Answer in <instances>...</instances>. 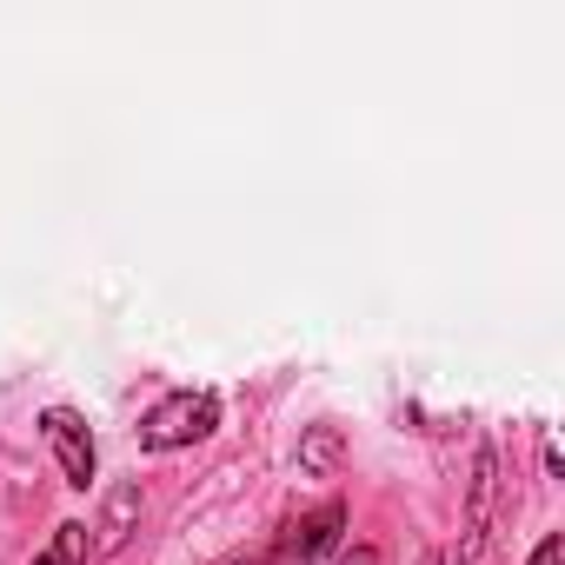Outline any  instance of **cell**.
I'll return each instance as SVG.
<instances>
[{
	"label": "cell",
	"mask_w": 565,
	"mask_h": 565,
	"mask_svg": "<svg viewBox=\"0 0 565 565\" xmlns=\"http://www.w3.org/2000/svg\"><path fill=\"white\" fill-rule=\"evenodd\" d=\"M41 433H47V446H54V459H61L67 486H81V492H87V486H94V466H100L87 419H81L74 406H47V413H41Z\"/></svg>",
	"instance_id": "obj_2"
},
{
	"label": "cell",
	"mask_w": 565,
	"mask_h": 565,
	"mask_svg": "<svg viewBox=\"0 0 565 565\" xmlns=\"http://www.w3.org/2000/svg\"><path fill=\"white\" fill-rule=\"evenodd\" d=\"M340 565H380V552H373V545H353V552H347Z\"/></svg>",
	"instance_id": "obj_9"
},
{
	"label": "cell",
	"mask_w": 565,
	"mask_h": 565,
	"mask_svg": "<svg viewBox=\"0 0 565 565\" xmlns=\"http://www.w3.org/2000/svg\"><path fill=\"white\" fill-rule=\"evenodd\" d=\"M486 505H492V452H479V479H472V519H466V545H459V552H472V545H479V532H486Z\"/></svg>",
	"instance_id": "obj_5"
},
{
	"label": "cell",
	"mask_w": 565,
	"mask_h": 565,
	"mask_svg": "<svg viewBox=\"0 0 565 565\" xmlns=\"http://www.w3.org/2000/svg\"><path fill=\"white\" fill-rule=\"evenodd\" d=\"M532 565H565V532H545L539 552H532Z\"/></svg>",
	"instance_id": "obj_8"
},
{
	"label": "cell",
	"mask_w": 565,
	"mask_h": 565,
	"mask_svg": "<svg viewBox=\"0 0 565 565\" xmlns=\"http://www.w3.org/2000/svg\"><path fill=\"white\" fill-rule=\"evenodd\" d=\"M239 565H253V558H239Z\"/></svg>",
	"instance_id": "obj_10"
},
{
	"label": "cell",
	"mask_w": 565,
	"mask_h": 565,
	"mask_svg": "<svg viewBox=\"0 0 565 565\" xmlns=\"http://www.w3.org/2000/svg\"><path fill=\"white\" fill-rule=\"evenodd\" d=\"M134 512H140V486H120V492L107 499V519H100V545H120Z\"/></svg>",
	"instance_id": "obj_6"
},
{
	"label": "cell",
	"mask_w": 565,
	"mask_h": 565,
	"mask_svg": "<svg viewBox=\"0 0 565 565\" xmlns=\"http://www.w3.org/2000/svg\"><path fill=\"white\" fill-rule=\"evenodd\" d=\"M340 525H347V512H340V505H320L313 519H300V525H294V552H300V558H320V552H333Z\"/></svg>",
	"instance_id": "obj_3"
},
{
	"label": "cell",
	"mask_w": 565,
	"mask_h": 565,
	"mask_svg": "<svg viewBox=\"0 0 565 565\" xmlns=\"http://www.w3.org/2000/svg\"><path fill=\"white\" fill-rule=\"evenodd\" d=\"M300 466L333 472V466H340V433H333V426H313V433H307V446H300Z\"/></svg>",
	"instance_id": "obj_7"
},
{
	"label": "cell",
	"mask_w": 565,
	"mask_h": 565,
	"mask_svg": "<svg viewBox=\"0 0 565 565\" xmlns=\"http://www.w3.org/2000/svg\"><path fill=\"white\" fill-rule=\"evenodd\" d=\"M34 565H87V525H54V539H47V552L34 558Z\"/></svg>",
	"instance_id": "obj_4"
},
{
	"label": "cell",
	"mask_w": 565,
	"mask_h": 565,
	"mask_svg": "<svg viewBox=\"0 0 565 565\" xmlns=\"http://www.w3.org/2000/svg\"><path fill=\"white\" fill-rule=\"evenodd\" d=\"M220 426V399L213 393H173L160 399L147 419H140V446L147 452H173V446H193Z\"/></svg>",
	"instance_id": "obj_1"
}]
</instances>
